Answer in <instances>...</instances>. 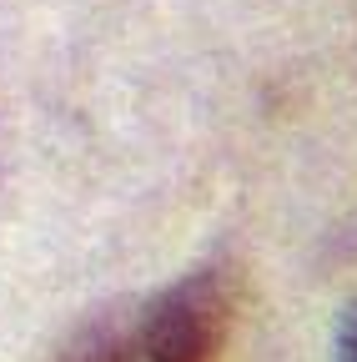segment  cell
I'll use <instances>...</instances> for the list:
<instances>
[{"label": "cell", "instance_id": "7a4b0ae2", "mask_svg": "<svg viewBox=\"0 0 357 362\" xmlns=\"http://www.w3.org/2000/svg\"><path fill=\"white\" fill-rule=\"evenodd\" d=\"M66 362H136L131 357V327H116V322L91 327L66 352Z\"/></svg>", "mask_w": 357, "mask_h": 362}, {"label": "cell", "instance_id": "3957f363", "mask_svg": "<svg viewBox=\"0 0 357 362\" xmlns=\"http://www.w3.org/2000/svg\"><path fill=\"white\" fill-rule=\"evenodd\" d=\"M337 362H357V307L342 317V327H337Z\"/></svg>", "mask_w": 357, "mask_h": 362}, {"label": "cell", "instance_id": "6da1fadb", "mask_svg": "<svg viewBox=\"0 0 357 362\" xmlns=\"http://www.w3.org/2000/svg\"><path fill=\"white\" fill-rule=\"evenodd\" d=\"M232 322V282L221 267H201L192 277L156 292L131 322L136 362H216Z\"/></svg>", "mask_w": 357, "mask_h": 362}]
</instances>
